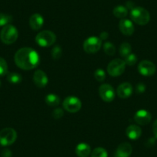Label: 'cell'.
<instances>
[{
  "label": "cell",
  "mask_w": 157,
  "mask_h": 157,
  "mask_svg": "<svg viewBox=\"0 0 157 157\" xmlns=\"http://www.w3.org/2000/svg\"><path fill=\"white\" fill-rule=\"evenodd\" d=\"M126 4H127V7H128V8L131 9V10H132V9L134 8V4L132 3V2H130V1H129V2H128Z\"/></svg>",
  "instance_id": "35"
},
{
  "label": "cell",
  "mask_w": 157,
  "mask_h": 157,
  "mask_svg": "<svg viewBox=\"0 0 157 157\" xmlns=\"http://www.w3.org/2000/svg\"><path fill=\"white\" fill-rule=\"evenodd\" d=\"M119 27H120V32L125 36H131L135 30L132 22L126 19H123L120 20Z\"/></svg>",
  "instance_id": "14"
},
{
  "label": "cell",
  "mask_w": 157,
  "mask_h": 157,
  "mask_svg": "<svg viewBox=\"0 0 157 157\" xmlns=\"http://www.w3.org/2000/svg\"><path fill=\"white\" fill-rule=\"evenodd\" d=\"M12 21V16L4 13H0V26H5L9 25Z\"/></svg>",
  "instance_id": "26"
},
{
  "label": "cell",
  "mask_w": 157,
  "mask_h": 157,
  "mask_svg": "<svg viewBox=\"0 0 157 157\" xmlns=\"http://www.w3.org/2000/svg\"><path fill=\"white\" fill-rule=\"evenodd\" d=\"M91 157H108V153L105 149L98 147L93 149L91 153Z\"/></svg>",
  "instance_id": "23"
},
{
  "label": "cell",
  "mask_w": 157,
  "mask_h": 157,
  "mask_svg": "<svg viewBox=\"0 0 157 157\" xmlns=\"http://www.w3.org/2000/svg\"><path fill=\"white\" fill-rule=\"evenodd\" d=\"M151 119H152V116L150 113L145 109L139 110L134 115V120L136 123L142 126L149 124L151 121Z\"/></svg>",
  "instance_id": "11"
},
{
  "label": "cell",
  "mask_w": 157,
  "mask_h": 157,
  "mask_svg": "<svg viewBox=\"0 0 157 157\" xmlns=\"http://www.w3.org/2000/svg\"><path fill=\"white\" fill-rule=\"evenodd\" d=\"M132 20L140 25H146L150 20L149 13L143 7H134L130 13Z\"/></svg>",
  "instance_id": "2"
},
{
  "label": "cell",
  "mask_w": 157,
  "mask_h": 157,
  "mask_svg": "<svg viewBox=\"0 0 157 157\" xmlns=\"http://www.w3.org/2000/svg\"><path fill=\"white\" fill-rule=\"evenodd\" d=\"M82 107L80 99L75 96H68L63 101V108L69 113H76Z\"/></svg>",
  "instance_id": "8"
},
{
  "label": "cell",
  "mask_w": 157,
  "mask_h": 157,
  "mask_svg": "<svg viewBox=\"0 0 157 157\" xmlns=\"http://www.w3.org/2000/svg\"><path fill=\"white\" fill-rule=\"evenodd\" d=\"M138 70L141 75L145 76H150L155 72L156 68L154 63L149 60H143L138 66Z\"/></svg>",
  "instance_id": "10"
},
{
  "label": "cell",
  "mask_w": 157,
  "mask_h": 157,
  "mask_svg": "<svg viewBox=\"0 0 157 157\" xmlns=\"http://www.w3.org/2000/svg\"><path fill=\"white\" fill-rule=\"evenodd\" d=\"M99 93L101 99L106 102H110L115 99V90L109 84H102L99 89Z\"/></svg>",
  "instance_id": "9"
},
{
  "label": "cell",
  "mask_w": 157,
  "mask_h": 157,
  "mask_svg": "<svg viewBox=\"0 0 157 157\" xmlns=\"http://www.w3.org/2000/svg\"><path fill=\"white\" fill-rule=\"evenodd\" d=\"M0 39L5 44H13L18 39L17 29L10 24L5 25L0 33Z\"/></svg>",
  "instance_id": "3"
},
{
  "label": "cell",
  "mask_w": 157,
  "mask_h": 157,
  "mask_svg": "<svg viewBox=\"0 0 157 157\" xmlns=\"http://www.w3.org/2000/svg\"><path fill=\"white\" fill-rule=\"evenodd\" d=\"M102 46V40L96 36H92L86 39L83 43V49L89 54L96 53Z\"/></svg>",
  "instance_id": "7"
},
{
  "label": "cell",
  "mask_w": 157,
  "mask_h": 157,
  "mask_svg": "<svg viewBox=\"0 0 157 157\" xmlns=\"http://www.w3.org/2000/svg\"><path fill=\"white\" fill-rule=\"evenodd\" d=\"M131 51H132V47L129 43H123L120 45V54L124 59L131 53Z\"/></svg>",
  "instance_id": "22"
},
{
  "label": "cell",
  "mask_w": 157,
  "mask_h": 157,
  "mask_svg": "<svg viewBox=\"0 0 157 157\" xmlns=\"http://www.w3.org/2000/svg\"><path fill=\"white\" fill-rule=\"evenodd\" d=\"M75 153L78 157H88L91 153V148L87 143H81L77 145Z\"/></svg>",
  "instance_id": "18"
},
{
  "label": "cell",
  "mask_w": 157,
  "mask_h": 157,
  "mask_svg": "<svg viewBox=\"0 0 157 157\" xmlns=\"http://www.w3.org/2000/svg\"><path fill=\"white\" fill-rule=\"evenodd\" d=\"M103 49L105 54L109 56H113L116 53V47L113 43L109 42H105L103 45Z\"/></svg>",
  "instance_id": "24"
},
{
  "label": "cell",
  "mask_w": 157,
  "mask_h": 157,
  "mask_svg": "<svg viewBox=\"0 0 157 157\" xmlns=\"http://www.w3.org/2000/svg\"><path fill=\"white\" fill-rule=\"evenodd\" d=\"M51 54H52V57L53 59L58 60L62 56V49L60 46H56L52 49V52H51Z\"/></svg>",
  "instance_id": "29"
},
{
  "label": "cell",
  "mask_w": 157,
  "mask_h": 157,
  "mask_svg": "<svg viewBox=\"0 0 157 157\" xmlns=\"http://www.w3.org/2000/svg\"><path fill=\"white\" fill-rule=\"evenodd\" d=\"M8 73V65L3 58L0 57V76L5 75Z\"/></svg>",
  "instance_id": "25"
},
{
  "label": "cell",
  "mask_w": 157,
  "mask_h": 157,
  "mask_svg": "<svg viewBox=\"0 0 157 157\" xmlns=\"http://www.w3.org/2000/svg\"><path fill=\"white\" fill-rule=\"evenodd\" d=\"M7 80L12 84H19L22 82V76L17 72H10L7 75Z\"/></svg>",
  "instance_id": "21"
},
{
  "label": "cell",
  "mask_w": 157,
  "mask_h": 157,
  "mask_svg": "<svg viewBox=\"0 0 157 157\" xmlns=\"http://www.w3.org/2000/svg\"><path fill=\"white\" fill-rule=\"evenodd\" d=\"M63 115H64V112H63V109L61 108H56L52 112V116H53V118L56 119V120L63 117Z\"/></svg>",
  "instance_id": "30"
},
{
  "label": "cell",
  "mask_w": 157,
  "mask_h": 157,
  "mask_svg": "<svg viewBox=\"0 0 157 157\" xmlns=\"http://www.w3.org/2000/svg\"><path fill=\"white\" fill-rule=\"evenodd\" d=\"M132 93V86L129 82H123L117 88V95L120 98L126 99L129 98Z\"/></svg>",
  "instance_id": "13"
},
{
  "label": "cell",
  "mask_w": 157,
  "mask_h": 157,
  "mask_svg": "<svg viewBox=\"0 0 157 157\" xmlns=\"http://www.w3.org/2000/svg\"><path fill=\"white\" fill-rule=\"evenodd\" d=\"M132 148L129 143H123L116 150V157H129L132 154Z\"/></svg>",
  "instance_id": "15"
},
{
  "label": "cell",
  "mask_w": 157,
  "mask_h": 157,
  "mask_svg": "<svg viewBox=\"0 0 157 157\" xmlns=\"http://www.w3.org/2000/svg\"><path fill=\"white\" fill-rule=\"evenodd\" d=\"M17 133L13 128H5L0 131V145L3 146H10L15 143Z\"/></svg>",
  "instance_id": "6"
},
{
  "label": "cell",
  "mask_w": 157,
  "mask_h": 157,
  "mask_svg": "<svg viewBox=\"0 0 157 157\" xmlns=\"http://www.w3.org/2000/svg\"><path fill=\"white\" fill-rule=\"evenodd\" d=\"M146 90V86L143 83H138L136 86V92L137 93H143Z\"/></svg>",
  "instance_id": "31"
},
{
  "label": "cell",
  "mask_w": 157,
  "mask_h": 157,
  "mask_svg": "<svg viewBox=\"0 0 157 157\" xmlns=\"http://www.w3.org/2000/svg\"><path fill=\"white\" fill-rule=\"evenodd\" d=\"M12 155H13L12 152L9 149H3L1 153V157H12Z\"/></svg>",
  "instance_id": "32"
},
{
  "label": "cell",
  "mask_w": 157,
  "mask_h": 157,
  "mask_svg": "<svg viewBox=\"0 0 157 157\" xmlns=\"http://www.w3.org/2000/svg\"><path fill=\"white\" fill-rule=\"evenodd\" d=\"M126 63L124 60L120 59H113L109 63L107 67V72L110 75L113 77L119 76L124 72L126 69Z\"/></svg>",
  "instance_id": "5"
},
{
  "label": "cell",
  "mask_w": 157,
  "mask_h": 157,
  "mask_svg": "<svg viewBox=\"0 0 157 157\" xmlns=\"http://www.w3.org/2000/svg\"><path fill=\"white\" fill-rule=\"evenodd\" d=\"M94 76H95V78H96L97 81H99V82H103L105 78V71L102 70V69H97V70L95 71Z\"/></svg>",
  "instance_id": "28"
},
{
  "label": "cell",
  "mask_w": 157,
  "mask_h": 157,
  "mask_svg": "<svg viewBox=\"0 0 157 157\" xmlns=\"http://www.w3.org/2000/svg\"><path fill=\"white\" fill-rule=\"evenodd\" d=\"M0 86H1V81H0Z\"/></svg>",
  "instance_id": "36"
},
{
  "label": "cell",
  "mask_w": 157,
  "mask_h": 157,
  "mask_svg": "<svg viewBox=\"0 0 157 157\" xmlns=\"http://www.w3.org/2000/svg\"><path fill=\"white\" fill-rule=\"evenodd\" d=\"M108 37H109L108 33H106V32H102V33H101L100 36H99V39H100L101 40H105Z\"/></svg>",
  "instance_id": "34"
},
{
  "label": "cell",
  "mask_w": 157,
  "mask_h": 157,
  "mask_svg": "<svg viewBox=\"0 0 157 157\" xmlns=\"http://www.w3.org/2000/svg\"><path fill=\"white\" fill-rule=\"evenodd\" d=\"M33 82L39 88H44L48 84L49 79L46 72L43 70H36L33 75Z\"/></svg>",
  "instance_id": "12"
},
{
  "label": "cell",
  "mask_w": 157,
  "mask_h": 157,
  "mask_svg": "<svg viewBox=\"0 0 157 157\" xmlns=\"http://www.w3.org/2000/svg\"><path fill=\"white\" fill-rule=\"evenodd\" d=\"M56 40V36L52 32L49 30H44L38 33L36 37V42L39 46L42 47H49Z\"/></svg>",
  "instance_id": "4"
},
{
  "label": "cell",
  "mask_w": 157,
  "mask_h": 157,
  "mask_svg": "<svg viewBox=\"0 0 157 157\" xmlns=\"http://www.w3.org/2000/svg\"><path fill=\"white\" fill-rule=\"evenodd\" d=\"M16 66L24 70H30L39 64V56L36 50L29 47L19 49L15 54Z\"/></svg>",
  "instance_id": "1"
},
{
  "label": "cell",
  "mask_w": 157,
  "mask_h": 157,
  "mask_svg": "<svg viewBox=\"0 0 157 157\" xmlns=\"http://www.w3.org/2000/svg\"><path fill=\"white\" fill-rule=\"evenodd\" d=\"M43 23H44V19L43 17L39 13L33 14L29 19V25L32 29L37 31L39 30L43 27Z\"/></svg>",
  "instance_id": "16"
},
{
  "label": "cell",
  "mask_w": 157,
  "mask_h": 157,
  "mask_svg": "<svg viewBox=\"0 0 157 157\" xmlns=\"http://www.w3.org/2000/svg\"><path fill=\"white\" fill-rule=\"evenodd\" d=\"M46 102L50 106H57L60 103V98L56 94H49L46 97Z\"/></svg>",
  "instance_id": "20"
},
{
  "label": "cell",
  "mask_w": 157,
  "mask_h": 157,
  "mask_svg": "<svg viewBox=\"0 0 157 157\" xmlns=\"http://www.w3.org/2000/svg\"><path fill=\"white\" fill-rule=\"evenodd\" d=\"M126 136L131 140H136L141 136L142 129L136 125H130L128 126L126 131Z\"/></svg>",
  "instance_id": "17"
},
{
  "label": "cell",
  "mask_w": 157,
  "mask_h": 157,
  "mask_svg": "<svg viewBox=\"0 0 157 157\" xmlns=\"http://www.w3.org/2000/svg\"><path fill=\"white\" fill-rule=\"evenodd\" d=\"M113 14L116 17L123 19L127 16L128 10L126 7L123 6H118L115 7L113 10Z\"/></svg>",
  "instance_id": "19"
},
{
  "label": "cell",
  "mask_w": 157,
  "mask_h": 157,
  "mask_svg": "<svg viewBox=\"0 0 157 157\" xmlns=\"http://www.w3.org/2000/svg\"><path fill=\"white\" fill-rule=\"evenodd\" d=\"M125 63H126V65L129 66H132L133 65H135L137 62V56H136V54L134 53H130L129 56L125 58L124 59Z\"/></svg>",
  "instance_id": "27"
},
{
  "label": "cell",
  "mask_w": 157,
  "mask_h": 157,
  "mask_svg": "<svg viewBox=\"0 0 157 157\" xmlns=\"http://www.w3.org/2000/svg\"><path fill=\"white\" fill-rule=\"evenodd\" d=\"M152 132H153V134L155 138L157 139V120L153 123V126H152Z\"/></svg>",
  "instance_id": "33"
}]
</instances>
